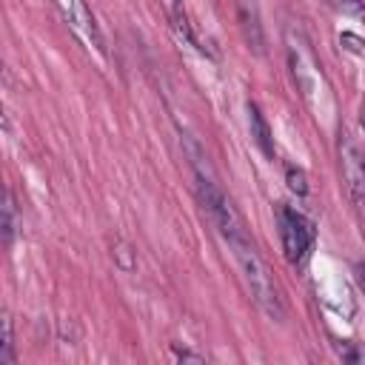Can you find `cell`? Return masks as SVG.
<instances>
[{
  "mask_svg": "<svg viewBox=\"0 0 365 365\" xmlns=\"http://www.w3.org/2000/svg\"><path fill=\"white\" fill-rule=\"evenodd\" d=\"M14 362V334H11V319L3 314V342H0V365Z\"/></svg>",
  "mask_w": 365,
  "mask_h": 365,
  "instance_id": "ba28073f",
  "label": "cell"
},
{
  "mask_svg": "<svg viewBox=\"0 0 365 365\" xmlns=\"http://www.w3.org/2000/svg\"><path fill=\"white\" fill-rule=\"evenodd\" d=\"M234 257H237V265L242 271V279H245V288L251 294V299L277 322H282L285 317V305H282V294H279V285L268 268V262L259 257V251L254 248L251 240H242V242H234L231 245Z\"/></svg>",
  "mask_w": 365,
  "mask_h": 365,
  "instance_id": "6da1fadb",
  "label": "cell"
},
{
  "mask_svg": "<svg viewBox=\"0 0 365 365\" xmlns=\"http://www.w3.org/2000/svg\"><path fill=\"white\" fill-rule=\"evenodd\" d=\"M354 271H356V282H359V288L365 291V262H356Z\"/></svg>",
  "mask_w": 365,
  "mask_h": 365,
  "instance_id": "4fadbf2b",
  "label": "cell"
},
{
  "mask_svg": "<svg viewBox=\"0 0 365 365\" xmlns=\"http://www.w3.org/2000/svg\"><path fill=\"white\" fill-rule=\"evenodd\" d=\"M277 217H279V237H282L285 259L291 265H302L314 245V222L291 205H279Z\"/></svg>",
  "mask_w": 365,
  "mask_h": 365,
  "instance_id": "7a4b0ae2",
  "label": "cell"
},
{
  "mask_svg": "<svg viewBox=\"0 0 365 365\" xmlns=\"http://www.w3.org/2000/svg\"><path fill=\"white\" fill-rule=\"evenodd\" d=\"M237 17H240V29H242V37H245L248 48L254 54H265V34H262L257 3L254 0H237Z\"/></svg>",
  "mask_w": 365,
  "mask_h": 365,
  "instance_id": "5b68a950",
  "label": "cell"
},
{
  "mask_svg": "<svg viewBox=\"0 0 365 365\" xmlns=\"http://www.w3.org/2000/svg\"><path fill=\"white\" fill-rule=\"evenodd\" d=\"M339 14H345V17H356V20H362L365 17V0H328Z\"/></svg>",
  "mask_w": 365,
  "mask_h": 365,
  "instance_id": "8fae6325",
  "label": "cell"
},
{
  "mask_svg": "<svg viewBox=\"0 0 365 365\" xmlns=\"http://www.w3.org/2000/svg\"><path fill=\"white\" fill-rule=\"evenodd\" d=\"M245 111H248V131H251L254 145H257L268 160H274V157H277V148H274V137H271V125H268L265 114H262L259 106L251 103V100H248Z\"/></svg>",
  "mask_w": 365,
  "mask_h": 365,
  "instance_id": "8992f818",
  "label": "cell"
},
{
  "mask_svg": "<svg viewBox=\"0 0 365 365\" xmlns=\"http://www.w3.org/2000/svg\"><path fill=\"white\" fill-rule=\"evenodd\" d=\"M359 125H362V134H365V103L359 106Z\"/></svg>",
  "mask_w": 365,
  "mask_h": 365,
  "instance_id": "5bb4252c",
  "label": "cell"
},
{
  "mask_svg": "<svg viewBox=\"0 0 365 365\" xmlns=\"http://www.w3.org/2000/svg\"><path fill=\"white\" fill-rule=\"evenodd\" d=\"M285 182H288V188H291L297 197H305V194H308V177H305L302 168L288 165V168H285Z\"/></svg>",
  "mask_w": 365,
  "mask_h": 365,
  "instance_id": "30bf717a",
  "label": "cell"
},
{
  "mask_svg": "<svg viewBox=\"0 0 365 365\" xmlns=\"http://www.w3.org/2000/svg\"><path fill=\"white\" fill-rule=\"evenodd\" d=\"M14 231H17L14 197H11V191H6V202H3V242H6V248L11 245V240H14Z\"/></svg>",
  "mask_w": 365,
  "mask_h": 365,
  "instance_id": "52a82bcc",
  "label": "cell"
},
{
  "mask_svg": "<svg viewBox=\"0 0 365 365\" xmlns=\"http://www.w3.org/2000/svg\"><path fill=\"white\" fill-rule=\"evenodd\" d=\"M174 354H177V359H188V362H202V356H200V354H191V351H180V348H177Z\"/></svg>",
  "mask_w": 365,
  "mask_h": 365,
  "instance_id": "7c38bea8",
  "label": "cell"
},
{
  "mask_svg": "<svg viewBox=\"0 0 365 365\" xmlns=\"http://www.w3.org/2000/svg\"><path fill=\"white\" fill-rule=\"evenodd\" d=\"M336 354L351 365H365V345L359 342H336Z\"/></svg>",
  "mask_w": 365,
  "mask_h": 365,
  "instance_id": "9c48e42d",
  "label": "cell"
},
{
  "mask_svg": "<svg viewBox=\"0 0 365 365\" xmlns=\"http://www.w3.org/2000/svg\"><path fill=\"white\" fill-rule=\"evenodd\" d=\"M336 151H339V168H342L348 197L356 205V211L365 217V151L359 148V143L348 131L339 134Z\"/></svg>",
  "mask_w": 365,
  "mask_h": 365,
  "instance_id": "3957f363",
  "label": "cell"
},
{
  "mask_svg": "<svg viewBox=\"0 0 365 365\" xmlns=\"http://www.w3.org/2000/svg\"><path fill=\"white\" fill-rule=\"evenodd\" d=\"M57 11L63 14V20L71 26V31L77 34V40L88 48V51H97V54H106L103 48V34H100V26L88 9L86 0H54Z\"/></svg>",
  "mask_w": 365,
  "mask_h": 365,
  "instance_id": "277c9868",
  "label": "cell"
}]
</instances>
